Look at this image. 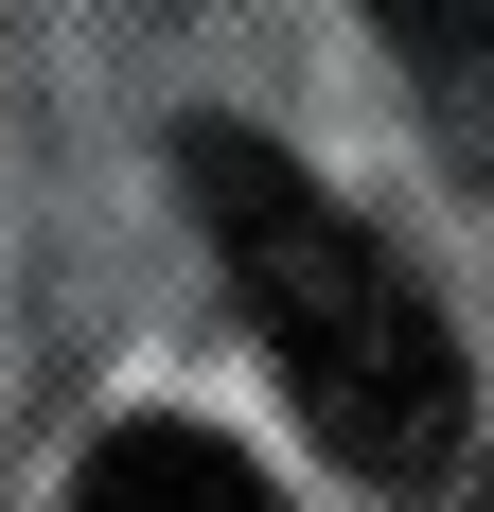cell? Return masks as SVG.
<instances>
[{
    "instance_id": "cell-2",
    "label": "cell",
    "mask_w": 494,
    "mask_h": 512,
    "mask_svg": "<svg viewBox=\"0 0 494 512\" xmlns=\"http://www.w3.org/2000/svg\"><path fill=\"white\" fill-rule=\"evenodd\" d=\"M53 512H283V495H265V460H230L212 424H106L89 477Z\"/></svg>"
},
{
    "instance_id": "cell-4",
    "label": "cell",
    "mask_w": 494,
    "mask_h": 512,
    "mask_svg": "<svg viewBox=\"0 0 494 512\" xmlns=\"http://www.w3.org/2000/svg\"><path fill=\"white\" fill-rule=\"evenodd\" d=\"M477 512H494V477H477Z\"/></svg>"
},
{
    "instance_id": "cell-1",
    "label": "cell",
    "mask_w": 494,
    "mask_h": 512,
    "mask_svg": "<svg viewBox=\"0 0 494 512\" xmlns=\"http://www.w3.org/2000/svg\"><path fill=\"white\" fill-rule=\"evenodd\" d=\"M177 195H195L212 265H230V301L265 318V354H283L300 424H318L353 477L424 495V477L459 460V424H477L442 301H424V283H406V265L371 248V230H353L283 142H247V124H195V142H177Z\"/></svg>"
},
{
    "instance_id": "cell-3",
    "label": "cell",
    "mask_w": 494,
    "mask_h": 512,
    "mask_svg": "<svg viewBox=\"0 0 494 512\" xmlns=\"http://www.w3.org/2000/svg\"><path fill=\"white\" fill-rule=\"evenodd\" d=\"M371 36L424 53V71H477V53H494V0H371Z\"/></svg>"
}]
</instances>
